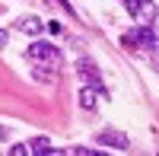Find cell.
<instances>
[{
    "label": "cell",
    "mask_w": 159,
    "mask_h": 156,
    "mask_svg": "<svg viewBox=\"0 0 159 156\" xmlns=\"http://www.w3.org/2000/svg\"><path fill=\"white\" fill-rule=\"evenodd\" d=\"M121 45H124V48H137V45H143V48H156L159 38H156V32L150 29V25H143V29L124 32V35H121Z\"/></svg>",
    "instance_id": "1"
},
{
    "label": "cell",
    "mask_w": 159,
    "mask_h": 156,
    "mask_svg": "<svg viewBox=\"0 0 159 156\" xmlns=\"http://www.w3.org/2000/svg\"><path fill=\"white\" fill-rule=\"evenodd\" d=\"M25 57L29 61H48V64H61V51L51 42H32L25 48Z\"/></svg>",
    "instance_id": "2"
},
{
    "label": "cell",
    "mask_w": 159,
    "mask_h": 156,
    "mask_svg": "<svg viewBox=\"0 0 159 156\" xmlns=\"http://www.w3.org/2000/svg\"><path fill=\"white\" fill-rule=\"evenodd\" d=\"M96 140H99V144H108V147H115V150H127V147H130V140H127L121 131H102Z\"/></svg>",
    "instance_id": "3"
},
{
    "label": "cell",
    "mask_w": 159,
    "mask_h": 156,
    "mask_svg": "<svg viewBox=\"0 0 159 156\" xmlns=\"http://www.w3.org/2000/svg\"><path fill=\"white\" fill-rule=\"evenodd\" d=\"M80 108H86V112H92V108H96V89H92V86H80Z\"/></svg>",
    "instance_id": "4"
},
{
    "label": "cell",
    "mask_w": 159,
    "mask_h": 156,
    "mask_svg": "<svg viewBox=\"0 0 159 156\" xmlns=\"http://www.w3.org/2000/svg\"><path fill=\"white\" fill-rule=\"evenodd\" d=\"M29 153H45V156H48V153H57V150L51 147V140H48V137H35L32 144H29Z\"/></svg>",
    "instance_id": "5"
},
{
    "label": "cell",
    "mask_w": 159,
    "mask_h": 156,
    "mask_svg": "<svg viewBox=\"0 0 159 156\" xmlns=\"http://www.w3.org/2000/svg\"><path fill=\"white\" fill-rule=\"evenodd\" d=\"M19 29H22L25 35H38V32H42V19H35V16H29V19H19Z\"/></svg>",
    "instance_id": "6"
},
{
    "label": "cell",
    "mask_w": 159,
    "mask_h": 156,
    "mask_svg": "<svg viewBox=\"0 0 159 156\" xmlns=\"http://www.w3.org/2000/svg\"><path fill=\"white\" fill-rule=\"evenodd\" d=\"M137 13H140V19H147V22H150V19H153V3H140Z\"/></svg>",
    "instance_id": "7"
},
{
    "label": "cell",
    "mask_w": 159,
    "mask_h": 156,
    "mask_svg": "<svg viewBox=\"0 0 159 156\" xmlns=\"http://www.w3.org/2000/svg\"><path fill=\"white\" fill-rule=\"evenodd\" d=\"M32 73H35V80H42V83L54 80V70H32Z\"/></svg>",
    "instance_id": "8"
},
{
    "label": "cell",
    "mask_w": 159,
    "mask_h": 156,
    "mask_svg": "<svg viewBox=\"0 0 159 156\" xmlns=\"http://www.w3.org/2000/svg\"><path fill=\"white\" fill-rule=\"evenodd\" d=\"M121 3H124V10H130V16L140 10V0H121Z\"/></svg>",
    "instance_id": "9"
},
{
    "label": "cell",
    "mask_w": 159,
    "mask_h": 156,
    "mask_svg": "<svg viewBox=\"0 0 159 156\" xmlns=\"http://www.w3.org/2000/svg\"><path fill=\"white\" fill-rule=\"evenodd\" d=\"M10 153H13V156H25V153H29V147H22V144H16V147H10Z\"/></svg>",
    "instance_id": "10"
},
{
    "label": "cell",
    "mask_w": 159,
    "mask_h": 156,
    "mask_svg": "<svg viewBox=\"0 0 159 156\" xmlns=\"http://www.w3.org/2000/svg\"><path fill=\"white\" fill-rule=\"evenodd\" d=\"M48 32L51 35H61V22H48Z\"/></svg>",
    "instance_id": "11"
},
{
    "label": "cell",
    "mask_w": 159,
    "mask_h": 156,
    "mask_svg": "<svg viewBox=\"0 0 159 156\" xmlns=\"http://www.w3.org/2000/svg\"><path fill=\"white\" fill-rule=\"evenodd\" d=\"M7 45V29H0V48Z\"/></svg>",
    "instance_id": "12"
},
{
    "label": "cell",
    "mask_w": 159,
    "mask_h": 156,
    "mask_svg": "<svg viewBox=\"0 0 159 156\" xmlns=\"http://www.w3.org/2000/svg\"><path fill=\"white\" fill-rule=\"evenodd\" d=\"M156 70H159V64H156Z\"/></svg>",
    "instance_id": "13"
}]
</instances>
